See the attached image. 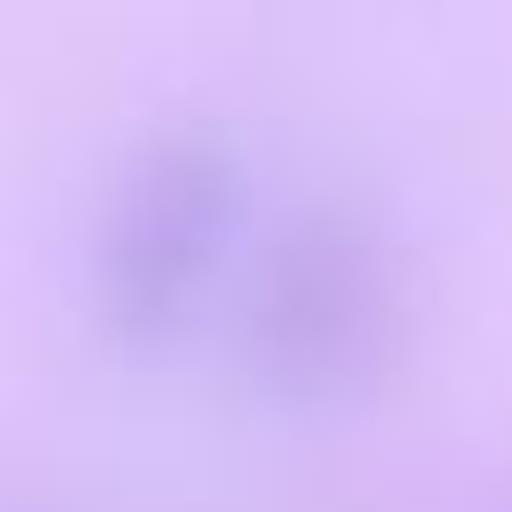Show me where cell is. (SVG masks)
<instances>
[{
  "instance_id": "7a4b0ae2",
  "label": "cell",
  "mask_w": 512,
  "mask_h": 512,
  "mask_svg": "<svg viewBox=\"0 0 512 512\" xmlns=\"http://www.w3.org/2000/svg\"><path fill=\"white\" fill-rule=\"evenodd\" d=\"M240 216H248V168L216 120H168L160 136H144L96 216L88 248L96 328L120 352L176 344L208 304Z\"/></svg>"
},
{
  "instance_id": "6da1fadb",
  "label": "cell",
  "mask_w": 512,
  "mask_h": 512,
  "mask_svg": "<svg viewBox=\"0 0 512 512\" xmlns=\"http://www.w3.org/2000/svg\"><path fill=\"white\" fill-rule=\"evenodd\" d=\"M408 344V280L392 232L352 200L296 208L256 256L240 352L272 408H360Z\"/></svg>"
}]
</instances>
